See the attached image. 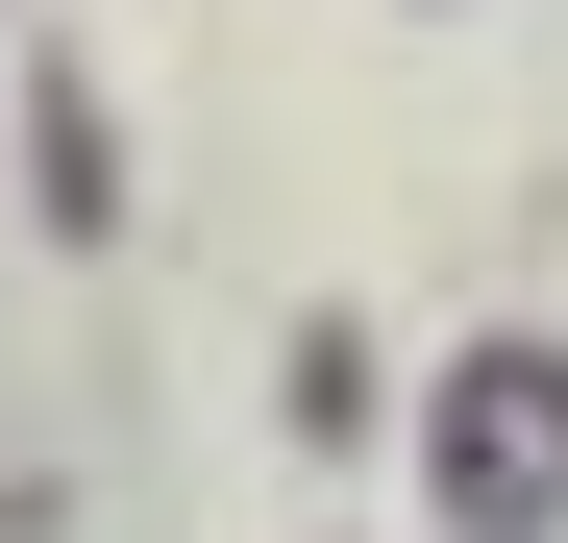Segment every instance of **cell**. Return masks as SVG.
<instances>
[{
    "instance_id": "cell-1",
    "label": "cell",
    "mask_w": 568,
    "mask_h": 543,
    "mask_svg": "<svg viewBox=\"0 0 568 543\" xmlns=\"http://www.w3.org/2000/svg\"><path fill=\"white\" fill-rule=\"evenodd\" d=\"M445 519L469 543H544L568 519V346H495V371L445 396Z\"/></svg>"
}]
</instances>
